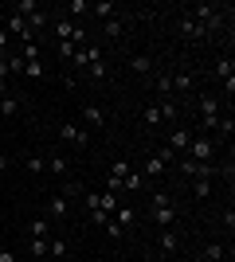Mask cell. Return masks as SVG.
<instances>
[{
	"label": "cell",
	"instance_id": "1",
	"mask_svg": "<svg viewBox=\"0 0 235 262\" xmlns=\"http://www.w3.org/2000/svg\"><path fill=\"white\" fill-rule=\"evenodd\" d=\"M149 215H153L157 227H173V223H177V204H173L165 192H153V196H149Z\"/></svg>",
	"mask_w": 235,
	"mask_h": 262
},
{
	"label": "cell",
	"instance_id": "2",
	"mask_svg": "<svg viewBox=\"0 0 235 262\" xmlns=\"http://www.w3.org/2000/svg\"><path fill=\"white\" fill-rule=\"evenodd\" d=\"M184 157L196 161V164H212L216 161V141H212V137H192L188 149H184Z\"/></svg>",
	"mask_w": 235,
	"mask_h": 262
},
{
	"label": "cell",
	"instance_id": "3",
	"mask_svg": "<svg viewBox=\"0 0 235 262\" xmlns=\"http://www.w3.org/2000/svg\"><path fill=\"white\" fill-rule=\"evenodd\" d=\"M220 114H224V102L216 98V94H200V121H204V129H208V133H216Z\"/></svg>",
	"mask_w": 235,
	"mask_h": 262
},
{
	"label": "cell",
	"instance_id": "4",
	"mask_svg": "<svg viewBox=\"0 0 235 262\" xmlns=\"http://www.w3.org/2000/svg\"><path fill=\"white\" fill-rule=\"evenodd\" d=\"M59 137H63V141H71L75 149H87V145H90L87 125H78V121H63V125H59Z\"/></svg>",
	"mask_w": 235,
	"mask_h": 262
},
{
	"label": "cell",
	"instance_id": "5",
	"mask_svg": "<svg viewBox=\"0 0 235 262\" xmlns=\"http://www.w3.org/2000/svg\"><path fill=\"white\" fill-rule=\"evenodd\" d=\"M216 78L227 86V102H231V90H235V59L231 55H220V59H216Z\"/></svg>",
	"mask_w": 235,
	"mask_h": 262
},
{
	"label": "cell",
	"instance_id": "6",
	"mask_svg": "<svg viewBox=\"0 0 235 262\" xmlns=\"http://www.w3.org/2000/svg\"><path fill=\"white\" fill-rule=\"evenodd\" d=\"M71 215V200L67 196H47V223H63V219Z\"/></svg>",
	"mask_w": 235,
	"mask_h": 262
},
{
	"label": "cell",
	"instance_id": "7",
	"mask_svg": "<svg viewBox=\"0 0 235 262\" xmlns=\"http://www.w3.org/2000/svg\"><path fill=\"white\" fill-rule=\"evenodd\" d=\"M177 28H180V35H184V39H208V35H212V32H208V28H204L200 20H192L188 12H184V16L177 20Z\"/></svg>",
	"mask_w": 235,
	"mask_h": 262
},
{
	"label": "cell",
	"instance_id": "8",
	"mask_svg": "<svg viewBox=\"0 0 235 262\" xmlns=\"http://www.w3.org/2000/svg\"><path fill=\"white\" fill-rule=\"evenodd\" d=\"M196 137V133L188 129V125H173V133H168V149L177 157H184V149H188V141Z\"/></svg>",
	"mask_w": 235,
	"mask_h": 262
},
{
	"label": "cell",
	"instance_id": "9",
	"mask_svg": "<svg viewBox=\"0 0 235 262\" xmlns=\"http://www.w3.org/2000/svg\"><path fill=\"white\" fill-rule=\"evenodd\" d=\"M82 121H87L90 129H102V125H106V110L94 106V102H87V106H82Z\"/></svg>",
	"mask_w": 235,
	"mask_h": 262
},
{
	"label": "cell",
	"instance_id": "10",
	"mask_svg": "<svg viewBox=\"0 0 235 262\" xmlns=\"http://www.w3.org/2000/svg\"><path fill=\"white\" fill-rule=\"evenodd\" d=\"M87 71H90V78H94V82H102V78H106V63H102V51L94 43H90V63H87Z\"/></svg>",
	"mask_w": 235,
	"mask_h": 262
},
{
	"label": "cell",
	"instance_id": "11",
	"mask_svg": "<svg viewBox=\"0 0 235 262\" xmlns=\"http://www.w3.org/2000/svg\"><path fill=\"white\" fill-rule=\"evenodd\" d=\"M39 12V0H16L8 8V16H20V20H28V16H35Z\"/></svg>",
	"mask_w": 235,
	"mask_h": 262
},
{
	"label": "cell",
	"instance_id": "12",
	"mask_svg": "<svg viewBox=\"0 0 235 262\" xmlns=\"http://www.w3.org/2000/svg\"><path fill=\"white\" fill-rule=\"evenodd\" d=\"M145 184H149V180L137 172V168H130V172H125V180H122V188H125V192H134V196H137V192H145Z\"/></svg>",
	"mask_w": 235,
	"mask_h": 262
},
{
	"label": "cell",
	"instance_id": "13",
	"mask_svg": "<svg viewBox=\"0 0 235 262\" xmlns=\"http://www.w3.org/2000/svg\"><path fill=\"white\" fill-rule=\"evenodd\" d=\"M51 28H55V39L63 43V39H71V32H75V20H71V16H55Z\"/></svg>",
	"mask_w": 235,
	"mask_h": 262
},
{
	"label": "cell",
	"instance_id": "14",
	"mask_svg": "<svg viewBox=\"0 0 235 262\" xmlns=\"http://www.w3.org/2000/svg\"><path fill=\"white\" fill-rule=\"evenodd\" d=\"M161 251H165V254H177L180 251V235L173 227H161Z\"/></svg>",
	"mask_w": 235,
	"mask_h": 262
},
{
	"label": "cell",
	"instance_id": "15",
	"mask_svg": "<svg viewBox=\"0 0 235 262\" xmlns=\"http://www.w3.org/2000/svg\"><path fill=\"white\" fill-rule=\"evenodd\" d=\"M16 114H20V98H16V94H0V118H16Z\"/></svg>",
	"mask_w": 235,
	"mask_h": 262
},
{
	"label": "cell",
	"instance_id": "16",
	"mask_svg": "<svg viewBox=\"0 0 235 262\" xmlns=\"http://www.w3.org/2000/svg\"><path fill=\"white\" fill-rule=\"evenodd\" d=\"M47 24H51V16H47L44 8L35 12V16H28V32H32V39H35V35H44V28H47Z\"/></svg>",
	"mask_w": 235,
	"mask_h": 262
},
{
	"label": "cell",
	"instance_id": "17",
	"mask_svg": "<svg viewBox=\"0 0 235 262\" xmlns=\"http://www.w3.org/2000/svg\"><path fill=\"white\" fill-rule=\"evenodd\" d=\"M137 172L145 176V180H157V176H165V164L157 161V157H145V164H141V168H137Z\"/></svg>",
	"mask_w": 235,
	"mask_h": 262
},
{
	"label": "cell",
	"instance_id": "18",
	"mask_svg": "<svg viewBox=\"0 0 235 262\" xmlns=\"http://www.w3.org/2000/svg\"><path fill=\"white\" fill-rule=\"evenodd\" d=\"M47 243H51V231H47V235H32V243H28V247H32V258H39V262L47 258Z\"/></svg>",
	"mask_w": 235,
	"mask_h": 262
},
{
	"label": "cell",
	"instance_id": "19",
	"mask_svg": "<svg viewBox=\"0 0 235 262\" xmlns=\"http://www.w3.org/2000/svg\"><path fill=\"white\" fill-rule=\"evenodd\" d=\"M47 258H67V239L51 231V243H47Z\"/></svg>",
	"mask_w": 235,
	"mask_h": 262
},
{
	"label": "cell",
	"instance_id": "20",
	"mask_svg": "<svg viewBox=\"0 0 235 262\" xmlns=\"http://www.w3.org/2000/svg\"><path fill=\"white\" fill-rule=\"evenodd\" d=\"M130 168H134V164L125 161V157H114V161H110V180H118V184H122V180H125V172H130Z\"/></svg>",
	"mask_w": 235,
	"mask_h": 262
},
{
	"label": "cell",
	"instance_id": "21",
	"mask_svg": "<svg viewBox=\"0 0 235 262\" xmlns=\"http://www.w3.org/2000/svg\"><path fill=\"white\" fill-rule=\"evenodd\" d=\"M90 12H94L98 20H110V16H118V4H114V0H98V4H90Z\"/></svg>",
	"mask_w": 235,
	"mask_h": 262
},
{
	"label": "cell",
	"instance_id": "22",
	"mask_svg": "<svg viewBox=\"0 0 235 262\" xmlns=\"http://www.w3.org/2000/svg\"><path fill=\"white\" fill-rule=\"evenodd\" d=\"M47 172L67 176V172H71V168H67V157H63V153H51V157H47Z\"/></svg>",
	"mask_w": 235,
	"mask_h": 262
},
{
	"label": "cell",
	"instance_id": "23",
	"mask_svg": "<svg viewBox=\"0 0 235 262\" xmlns=\"http://www.w3.org/2000/svg\"><path fill=\"white\" fill-rule=\"evenodd\" d=\"M130 71H134V75H149V71H153V59H149V55H134V59H130Z\"/></svg>",
	"mask_w": 235,
	"mask_h": 262
},
{
	"label": "cell",
	"instance_id": "24",
	"mask_svg": "<svg viewBox=\"0 0 235 262\" xmlns=\"http://www.w3.org/2000/svg\"><path fill=\"white\" fill-rule=\"evenodd\" d=\"M216 133H220V137H231V133H235V118H231V110H227V114H220V121H216Z\"/></svg>",
	"mask_w": 235,
	"mask_h": 262
},
{
	"label": "cell",
	"instance_id": "25",
	"mask_svg": "<svg viewBox=\"0 0 235 262\" xmlns=\"http://www.w3.org/2000/svg\"><path fill=\"white\" fill-rule=\"evenodd\" d=\"M192 196H196V200H208V196H212V180L196 176V180H192Z\"/></svg>",
	"mask_w": 235,
	"mask_h": 262
},
{
	"label": "cell",
	"instance_id": "26",
	"mask_svg": "<svg viewBox=\"0 0 235 262\" xmlns=\"http://www.w3.org/2000/svg\"><path fill=\"white\" fill-rule=\"evenodd\" d=\"M24 168H28V172H32V176H39V172H47V157H28V161H24Z\"/></svg>",
	"mask_w": 235,
	"mask_h": 262
},
{
	"label": "cell",
	"instance_id": "27",
	"mask_svg": "<svg viewBox=\"0 0 235 262\" xmlns=\"http://www.w3.org/2000/svg\"><path fill=\"white\" fill-rule=\"evenodd\" d=\"M82 204H87V211L94 215V211H102V192H82ZM106 215V211H102Z\"/></svg>",
	"mask_w": 235,
	"mask_h": 262
},
{
	"label": "cell",
	"instance_id": "28",
	"mask_svg": "<svg viewBox=\"0 0 235 262\" xmlns=\"http://www.w3.org/2000/svg\"><path fill=\"white\" fill-rule=\"evenodd\" d=\"M200 258H204V262H220V258H224V243H208Z\"/></svg>",
	"mask_w": 235,
	"mask_h": 262
},
{
	"label": "cell",
	"instance_id": "29",
	"mask_svg": "<svg viewBox=\"0 0 235 262\" xmlns=\"http://www.w3.org/2000/svg\"><path fill=\"white\" fill-rule=\"evenodd\" d=\"M82 192H87V188H82V184H78V180H63V192H59V196H67V200H82Z\"/></svg>",
	"mask_w": 235,
	"mask_h": 262
},
{
	"label": "cell",
	"instance_id": "30",
	"mask_svg": "<svg viewBox=\"0 0 235 262\" xmlns=\"http://www.w3.org/2000/svg\"><path fill=\"white\" fill-rule=\"evenodd\" d=\"M125 32V20H118V16H110V20H106V35H110V39H118V35Z\"/></svg>",
	"mask_w": 235,
	"mask_h": 262
},
{
	"label": "cell",
	"instance_id": "31",
	"mask_svg": "<svg viewBox=\"0 0 235 262\" xmlns=\"http://www.w3.org/2000/svg\"><path fill=\"white\" fill-rule=\"evenodd\" d=\"M173 90H192V75L188 71H177V75H173Z\"/></svg>",
	"mask_w": 235,
	"mask_h": 262
},
{
	"label": "cell",
	"instance_id": "32",
	"mask_svg": "<svg viewBox=\"0 0 235 262\" xmlns=\"http://www.w3.org/2000/svg\"><path fill=\"white\" fill-rule=\"evenodd\" d=\"M24 75H28V78H44V59H32V63H24Z\"/></svg>",
	"mask_w": 235,
	"mask_h": 262
},
{
	"label": "cell",
	"instance_id": "33",
	"mask_svg": "<svg viewBox=\"0 0 235 262\" xmlns=\"http://www.w3.org/2000/svg\"><path fill=\"white\" fill-rule=\"evenodd\" d=\"M4 67H8V75H24V59H20V55H8Z\"/></svg>",
	"mask_w": 235,
	"mask_h": 262
},
{
	"label": "cell",
	"instance_id": "34",
	"mask_svg": "<svg viewBox=\"0 0 235 262\" xmlns=\"http://www.w3.org/2000/svg\"><path fill=\"white\" fill-rule=\"evenodd\" d=\"M157 110H161V121H177V114H180V110L173 106V102H161Z\"/></svg>",
	"mask_w": 235,
	"mask_h": 262
},
{
	"label": "cell",
	"instance_id": "35",
	"mask_svg": "<svg viewBox=\"0 0 235 262\" xmlns=\"http://www.w3.org/2000/svg\"><path fill=\"white\" fill-rule=\"evenodd\" d=\"M145 125H165V121H161V110H157V106H145Z\"/></svg>",
	"mask_w": 235,
	"mask_h": 262
},
{
	"label": "cell",
	"instance_id": "36",
	"mask_svg": "<svg viewBox=\"0 0 235 262\" xmlns=\"http://www.w3.org/2000/svg\"><path fill=\"white\" fill-rule=\"evenodd\" d=\"M67 12H71V16H82V12H90V4H87V0H71Z\"/></svg>",
	"mask_w": 235,
	"mask_h": 262
},
{
	"label": "cell",
	"instance_id": "37",
	"mask_svg": "<svg viewBox=\"0 0 235 262\" xmlns=\"http://www.w3.org/2000/svg\"><path fill=\"white\" fill-rule=\"evenodd\" d=\"M157 90H161V94H173V75H161V78H157Z\"/></svg>",
	"mask_w": 235,
	"mask_h": 262
},
{
	"label": "cell",
	"instance_id": "38",
	"mask_svg": "<svg viewBox=\"0 0 235 262\" xmlns=\"http://www.w3.org/2000/svg\"><path fill=\"white\" fill-rule=\"evenodd\" d=\"M0 94H8V67H4V59H0Z\"/></svg>",
	"mask_w": 235,
	"mask_h": 262
},
{
	"label": "cell",
	"instance_id": "39",
	"mask_svg": "<svg viewBox=\"0 0 235 262\" xmlns=\"http://www.w3.org/2000/svg\"><path fill=\"white\" fill-rule=\"evenodd\" d=\"M55 51H59V59H71V55H75V47H71V43H67V39H63V43H59V47H55Z\"/></svg>",
	"mask_w": 235,
	"mask_h": 262
},
{
	"label": "cell",
	"instance_id": "40",
	"mask_svg": "<svg viewBox=\"0 0 235 262\" xmlns=\"http://www.w3.org/2000/svg\"><path fill=\"white\" fill-rule=\"evenodd\" d=\"M0 59H8V32L0 28Z\"/></svg>",
	"mask_w": 235,
	"mask_h": 262
},
{
	"label": "cell",
	"instance_id": "41",
	"mask_svg": "<svg viewBox=\"0 0 235 262\" xmlns=\"http://www.w3.org/2000/svg\"><path fill=\"white\" fill-rule=\"evenodd\" d=\"M0 262H16V254H12L8 247H0Z\"/></svg>",
	"mask_w": 235,
	"mask_h": 262
},
{
	"label": "cell",
	"instance_id": "42",
	"mask_svg": "<svg viewBox=\"0 0 235 262\" xmlns=\"http://www.w3.org/2000/svg\"><path fill=\"white\" fill-rule=\"evenodd\" d=\"M0 168H8V157H4V153H0Z\"/></svg>",
	"mask_w": 235,
	"mask_h": 262
}]
</instances>
